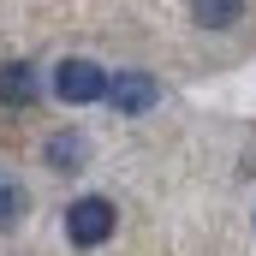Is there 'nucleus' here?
<instances>
[{
  "instance_id": "f257e3e1",
  "label": "nucleus",
  "mask_w": 256,
  "mask_h": 256,
  "mask_svg": "<svg viewBox=\"0 0 256 256\" xmlns=\"http://www.w3.org/2000/svg\"><path fill=\"white\" fill-rule=\"evenodd\" d=\"M114 226H120V214H114V202H108V196H78V202L66 208V238H72L78 250L108 244V238H114Z\"/></svg>"
},
{
  "instance_id": "f03ea898",
  "label": "nucleus",
  "mask_w": 256,
  "mask_h": 256,
  "mask_svg": "<svg viewBox=\"0 0 256 256\" xmlns=\"http://www.w3.org/2000/svg\"><path fill=\"white\" fill-rule=\"evenodd\" d=\"M54 96H60L66 108H90V102H108V72L96 60H60L54 66Z\"/></svg>"
},
{
  "instance_id": "7ed1b4c3",
  "label": "nucleus",
  "mask_w": 256,
  "mask_h": 256,
  "mask_svg": "<svg viewBox=\"0 0 256 256\" xmlns=\"http://www.w3.org/2000/svg\"><path fill=\"white\" fill-rule=\"evenodd\" d=\"M108 102L120 108V114H149L155 102H161V84L149 78V72H120V78H108Z\"/></svg>"
},
{
  "instance_id": "20e7f679",
  "label": "nucleus",
  "mask_w": 256,
  "mask_h": 256,
  "mask_svg": "<svg viewBox=\"0 0 256 256\" xmlns=\"http://www.w3.org/2000/svg\"><path fill=\"white\" fill-rule=\"evenodd\" d=\"M0 102L6 108H30L36 102V66L30 60H0Z\"/></svg>"
},
{
  "instance_id": "39448f33",
  "label": "nucleus",
  "mask_w": 256,
  "mask_h": 256,
  "mask_svg": "<svg viewBox=\"0 0 256 256\" xmlns=\"http://www.w3.org/2000/svg\"><path fill=\"white\" fill-rule=\"evenodd\" d=\"M42 161H48L54 173H78V167L90 161V143H84V131H54V137H48V149H42Z\"/></svg>"
},
{
  "instance_id": "423d86ee",
  "label": "nucleus",
  "mask_w": 256,
  "mask_h": 256,
  "mask_svg": "<svg viewBox=\"0 0 256 256\" xmlns=\"http://www.w3.org/2000/svg\"><path fill=\"white\" fill-rule=\"evenodd\" d=\"M191 18L202 30H232L244 18V0H191Z\"/></svg>"
},
{
  "instance_id": "0eeeda50",
  "label": "nucleus",
  "mask_w": 256,
  "mask_h": 256,
  "mask_svg": "<svg viewBox=\"0 0 256 256\" xmlns=\"http://www.w3.org/2000/svg\"><path fill=\"white\" fill-rule=\"evenodd\" d=\"M24 208H30V196H24V185L0 173V226H12V220H24Z\"/></svg>"
}]
</instances>
